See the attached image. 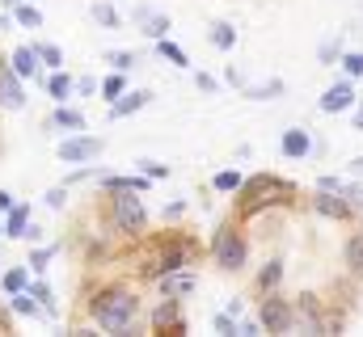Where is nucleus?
Here are the masks:
<instances>
[{"label": "nucleus", "mask_w": 363, "mask_h": 337, "mask_svg": "<svg viewBox=\"0 0 363 337\" xmlns=\"http://www.w3.org/2000/svg\"><path fill=\"white\" fill-rule=\"evenodd\" d=\"M93 17H97V21H101L106 30H118V21H123V17H118V13H114L110 4H93Z\"/></svg>", "instance_id": "obj_18"}, {"label": "nucleus", "mask_w": 363, "mask_h": 337, "mask_svg": "<svg viewBox=\"0 0 363 337\" xmlns=\"http://www.w3.org/2000/svg\"><path fill=\"white\" fill-rule=\"evenodd\" d=\"M47 261H51V249H34V257H30V265H38V270H43Z\"/></svg>", "instance_id": "obj_36"}, {"label": "nucleus", "mask_w": 363, "mask_h": 337, "mask_svg": "<svg viewBox=\"0 0 363 337\" xmlns=\"http://www.w3.org/2000/svg\"><path fill=\"white\" fill-rule=\"evenodd\" d=\"M157 51H161L165 59H174V64H182V68L190 64V59H186V51H182V47H174V42H165V38H157Z\"/></svg>", "instance_id": "obj_20"}, {"label": "nucleus", "mask_w": 363, "mask_h": 337, "mask_svg": "<svg viewBox=\"0 0 363 337\" xmlns=\"http://www.w3.org/2000/svg\"><path fill=\"white\" fill-rule=\"evenodd\" d=\"M279 278H283V261H271V265H267V270L258 274V287H262V291H271Z\"/></svg>", "instance_id": "obj_19"}, {"label": "nucleus", "mask_w": 363, "mask_h": 337, "mask_svg": "<svg viewBox=\"0 0 363 337\" xmlns=\"http://www.w3.org/2000/svg\"><path fill=\"white\" fill-rule=\"evenodd\" d=\"M148 97H152V93H123L118 101H110V118H127V114H135Z\"/></svg>", "instance_id": "obj_11"}, {"label": "nucleus", "mask_w": 363, "mask_h": 337, "mask_svg": "<svg viewBox=\"0 0 363 337\" xmlns=\"http://www.w3.org/2000/svg\"><path fill=\"white\" fill-rule=\"evenodd\" d=\"M347 265H351V270H355V274L363 278V232L347 241Z\"/></svg>", "instance_id": "obj_15"}, {"label": "nucleus", "mask_w": 363, "mask_h": 337, "mask_svg": "<svg viewBox=\"0 0 363 337\" xmlns=\"http://www.w3.org/2000/svg\"><path fill=\"white\" fill-rule=\"evenodd\" d=\"M283 152L287 156H308V135L304 131H287L283 135Z\"/></svg>", "instance_id": "obj_14"}, {"label": "nucleus", "mask_w": 363, "mask_h": 337, "mask_svg": "<svg viewBox=\"0 0 363 337\" xmlns=\"http://www.w3.org/2000/svg\"><path fill=\"white\" fill-rule=\"evenodd\" d=\"M355 105V88H351V81H338L325 97H321V110L325 114H342V110H351Z\"/></svg>", "instance_id": "obj_7"}, {"label": "nucleus", "mask_w": 363, "mask_h": 337, "mask_svg": "<svg viewBox=\"0 0 363 337\" xmlns=\"http://www.w3.org/2000/svg\"><path fill=\"white\" fill-rule=\"evenodd\" d=\"M21 287H26V274H21V270H9V274H4V291L13 295V291H21Z\"/></svg>", "instance_id": "obj_30"}, {"label": "nucleus", "mask_w": 363, "mask_h": 337, "mask_svg": "<svg viewBox=\"0 0 363 337\" xmlns=\"http://www.w3.org/2000/svg\"><path fill=\"white\" fill-rule=\"evenodd\" d=\"M140 168H144L148 177H169V168H165V165H152V161H144Z\"/></svg>", "instance_id": "obj_35"}, {"label": "nucleus", "mask_w": 363, "mask_h": 337, "mask_svg": "<svg viewBox=\"0 0 363 337\" xmlns=\"http://www.w3.org/2000/svg\"><path fill=\"white\" fill-rule=\"evenodd\" d=\"M101 152V139H68L60 144V161H93Z\"/></svg>", "instance_id": "obj_10"}, {"label": "nucleus", "mask_w": 363, "mask_h": 337, "mask_svg": "<svg viewBox=\"0 0 363 337\" xmlns=\"http://www.w3.org/2000/svg\"><path fill=\"white\" fill-rule=\"evenodd\" d=\"M216 190H241V177L237 173H220L216 177Z\"/></svg>", "instance_id": "obj_32"}, {"label": "nucleus", "mask_w": 363, "mask_h": 337, "mask_svg": "<svg viewBox=\"0 0 363 337\" xmlns=\"http://www.w3.org/2000/svg\"><path fill=\"white\" fill-rule=\"evenodd\" d=\"M211 249H216V265L220 270H241L245 265V241H241V232L233 228V224H224V228H216V241H211Z\"/></svg>", "instance_id": "obj_4"}, {"label": "nucleus", "mask_w": 363, "mask_h": 337, "mask_svg": "<svg viewBox=\"0 0 363 337\" xmlns=\"http://www.w3.org/2000/svg\"><path fill=\"white\" fill-rule=\"evenodd\" d=\"M17 21H21V25H30V30H34V25H43V13H38V8H30V4H26V0H21V4H17Z\"/></svg>", "instance_id": "obj_21"}, {"label": "nucleus", "mask_w": 363, "mask_h": 337, "mask_svg": "<svg viewBox=\"0 0 363 337\" xmlns=\"http://www.w3.org/2000/svg\"><path fill=\"white\" fill-rule=\"evenodd\" d=\"M216 329H220V333H237V325H233L228 316H216Z\"/></svg>", "instance_id": "obj_37"}, {"label": "nucleus", "mask_w": 363, "mask_h": 337, "mask_svg": "<svg viewBox=\"0 0 363 337\" xmlns=\"http://www.w3.org/2000/svg\"><path fill=\"white\" fill-rule=\"evenodd\" d=\"M355 127H359V131H363V110H359V114H355Z\"/></svg>", "instance_id": "obj_40"}, {"label": "nucleus", "mask_w": 363, "mask_h": 337, "mask_svg": "<svg viewBox=\"0 0 363 337\" xmlns=\"http://www.w3.org/2000/svg\"><path fill=\"white\" fill-rule=\"evenodd\" d=\"M161 287H165V295H186V291H194V274L169 270V274H161Z\"/></svg>", "instance_id": "obj_12"}, {"label": "nucleus", "mask_w": 363, "mask_h": 337, "mask_svg": "<svg viewBox=\"0 0 363 337\" xmlns=\"http://www.w3.org/2000/svg\"><path fill=\"white\" fill-rule=\"evenodd\" d=\"M13 4H21V0H13Z\"/></svg>", "instance_id": "obj_42"}, {"label": "nucleus", "mask_w": 363, "mask_h": 337, "mask_svg": "<svg viewBox=\"0 0 363 337\" xmlns=\"http://www.w3.org/2000/svg\"><path fill=\"white\" fill-rule=\"evenodd\" d=\"M144 224H148V207L140 202V190H114V228L140 236Z\"/></svg>", "instance_id": "obj_3"}, {"label": "nucleus", "mask_w": 363, "mask_h": 337, "mask_svg": "<svg viewBox=\"0 0 363 337\" xmlns=\"http://www.w3.org/2000/svg\"><path fill=\"white\" fill-rule=\"evenodd\" d=\"M0 105H4V110H21V105H26V93H21V81H17V76H13L9 68L0 72Z\"/></svg>", "instance_id": "obj_9"}, {"label": "nucleus", "mask_w": 363, "mask_h": 337, "mask_svg": "<svg viewBox=\"0 0 363 337\" xmlns=\"http://www.w3.org/2000/svg\"><path fill=\"white\" fill-rule=\"evenodd\" d=\"M9 232H13V236L26 232V207H13V215H9Z\"/></svg>", "instance_id": "obj_26"}, {"label": "nucleus", "mask_w": 363, "mask_h": 337, "mask_svg": "<svg viewBox=\"0 0 363 337\" xmlns=\"http://www.w3.org/2000/svg\"><path fill=\"white\" fill-rule=\"evenodd\" d=\"M4 25H9V21H4V17H0V30H4Z\"/></svg>", "instance_id": "obj_41"}, {"label": "nucleus", "mask_w": 363, "mask_h": 337, "mask_svg": "<svg viewBox=\"0 0 363 337\" xmlns=\"http://www.w3.org/2000/svg\"><path fill=\"white\" fill-rule=\"evenodd\" d=\"M9 202H13V198H9V194H0V211H9Z\"/></svg>", "instance_id": "obj_39"}, {"label": "nucleus", "mask_w": 363, "mask_h": 337, "mask_svg": "<svg viewBox=\"0 0 363 337\" xmlns=\"http://www.w3.org/2000/svg\"><path fill=\"white\" fill-rule=\"evenodd\" d=\"M313 207H317V215H325V219H351V202H347L342 190H317Z\"/></svg>", "instance_id": "obj_6"}, {"label": "nucleus", "mask_w": 363, "mask_h": 337, "mask_svg": "<svg viewBox=\"0 0 363 337\" xmlns=\"http://www.w3.org/2000/svg\"><path fill=\"white\" fill-rule=\"evenodd\" d=\"M351 173H359V177H363V156H355V161H351Z\"/></svg>", "instance_id": "obj_38"}, {"label": "nucleus", "mask_w": 363, "mask_h": 337, "mask_svg": "<svg viewBox=\"0 0 363 337\" xmlns=\"http://www.w3.org/2000/svg\"><path fill=\"white\" fill-rule=\"evenodd\" d=\"M274 93H283V81H271V84H262V88H250L254 101H267V97H274Z\"/></svg>", "instance_id": "obj_27"}, {"label": "nucleus", "mask_w": 363, "mask_h": 337, "mask_svg": "<svg viewBox=\"0 0 363 337\" xmlns=\"http://www.w3.org/2000/svg\"><path fill=\"white\" fill-rule=\"evenodd\" d=\"M258 321H262V329H267V333H283V329H291V308H287L279 295H267V299H262V316H258Z\"/></svg>", "instance_id": "obj_5"}, {"label": "nucleus", "mask_w": 363, "mask_h": 337, "mask_svg": "<svg viewBox=\"0 0 363 337\" xmlns=\"http://www.w3.org/2000/svg\"><path fill=\"white\" fill-rule=\"evenodd\" d=\"M38 59H43L47 68H60V47H38Z\"/></svg>", "instance_id": "obj_31"}, {"label": "nucleus", "mask_w": 363, "mask_h": 337, "mask_svg": "<svg viewBox=\"0 0 363 337\" xmlns=\"http://www.w3.org/2000/svg\"><path fill=\"white\" fill-rule=\"evenodd\" d=\"M101 93H106V97H110V101H114V97H123V72H114V76H110V81L101 84Z\"/></svg>", "instance_id": "obj_28"}, {"label": "nucleus", "mask_w": 363, "mask_h": 337, "mask_svg": "<svg viewBox=\"0 0 363 337\" xmlns=\"http://www.w3.org/2000/svg\"><path fill=\"white\" fill-rule=\"evenodd\" d=\"M106 64H114V72H127V68L135 64V55H131V51H118V55L110 51V55H106Z\"/></svg>", "instance_id": "obj_24"}, {"label": "nucleus", "mask_w": 363, "mask_h": 337, "mask_svg": "<svg viewBox=\"0 0 363 337\" xmlns=\"http://www.w3.org/2000/svg\"><path fill=\"white\" fill-rule=\"evenodd\" d=\"M30 295H34V299H43V304L51 308V287H43V282H38V287H30Z\"/></svg>", "instance_id": "obj_34"}, {"label": "nucleus", "mask_w": 363, "mask_h": 337, "mask_svg": "<svg viewBox=\"0 0 363 337\" xmlns=\"http://www.w3.org/2000/svg\"><path fill=\"white\" fill-rule=\"evenodd\" d=\"M13 308L21 312V316H34L38 308H34V295H21V291H13Z\"/></svg>", "instance_id": "obj_25"}, {"label": "nucleus", "mask_w": 363, "mask_h": 337, "mask_svg": "<svg viewBox=\"0 0 363 337\" xmlns=\"http://www.w3.org/2000/svg\"><path fill=\"white\" fill-rule=\"evenodd\" d=\"M287 194H291L287 181H279L271 173H258V177L241 181V211H245V215H258V211H267L274 202H283Z\"/></svg>", "instance_id": "obj_2"}, {"label": "nucleus", "mask_w": 363, "mask_h": 337, "mask_svg": "<svg viewBox=\"0 0 363 337\" xmlns=\"http://www.w3.org/2000/svg\"><path fill=\"white\" fill-rule=\"evenodd\" d=\"M233 42H237V30H233L228 21H220V25L211 30V47H220V51H228Z\"/></svg>", "instance_id": "obj_16"}, {"label": "nucleus", "mask_w": 363, "mask_h": 337, "mask_svg": "<svg viewBox=\"0 0 363 337\" xmlns=\"http://www.w3.org/2000/svg\"><path fill=\"white\" fill-rule=\"evenodd\" d=\"M106 190H144V177H101Z\"/></svg>", "instance_id": "obj_17"}, {"label": "nucleus", "mask_w": 363, "mask_h": 337, "mask_svg": "<svg viewBox=\"0 0 363 337\" xmlns=\"http://www.w3.org/2000/svg\"><path fill=\"white\" fill-rule=\"evenodd\" d=\"M342 68H347L351 76H363V55H359V51H351V55H342Z\"/></svg>", "instance_id": "obj_29"}, {"label": "nucleus", "mask_w": 363, "mask_h": 337, "mask_svg": "<svg viewBox=\"0 0 363 337\" xmlns=\"http://www.w3.org/2000/svg\"><path fill=\"white\" fill-rule=\"evenodd\" d=\"M144 21H148V34H152V38H165V30H169V17H165V13H152V17L144 13Z\"/></svg>", "instance_id": "obj_22"}, {"label": "nucleus", "mask_w": 363, "mask_h": 337, "mask_svg": "<svg viewBox=\"0 0 363 337\" xmlns=\"http://www.w3.org/2000/svg\"><path fill=\"white\" fill-rule=\"evenodd\" d=\"M152 329H174V333H186V321H182V308H178V299H165L157 312H152Z\"/></svg>", "instance_id": "obj_8"}, {"label": "nucleus", "mask_w": 363, "mask_h": 337, "mask_svg": "<svg viewBox=\"0 0 363 337\" xmlns=\"http://www.w3.org/2000/svg\"><path fill=\"white\" fill-rule=\"evenodd\" d=\"M68 88H72L68 76H51V97H68Z\"/></svg>", "instance_id": "obj_33"}, {"label": "nucleus", "mask_w": 363, "mask_h": 337, "mask_svg": "<svg viewBox=\"0 0 363 337\" xmlns=\"http://www.w3.org/2000/svg\"><path fill=\"white\" fill-rule=\"evenodd\" d=\"M135 295L131 291H123V287H114V291H101L97 299H93V321L106 329V333H123L131 321H135Z\"/></svg>", "instance_id": "obj_1"}, {"label": "nucleus", "mask_w": 363, "mask_h": 337, "mask_svg": "<svg viewBox=\"0 0 363 337\" xmlns=\"http://www.w3.org/2000/svg\"><path fill=\"white\" fill-rule=\"evenodd\" d=\"M51 122H55V127H85V114H77V110H55Z\"/></svg>", "instance_id": "obj_23"}, {"label": "nucleus", "mask_w": 363, "mask_h": 337, "mask_svg": "<svg viewBox=\"0 0 363 337\" xmlns=\"http://www.w3.org/2000/svg\"><path fill=\"white\" fill-rule=\"evenodd\" d=\"M13 68H17V76H34V72H38V51H26V47H21V51L13 55Z\"/></svg>", "instance_id": "obj_13"}]
</instances>
